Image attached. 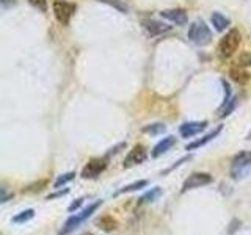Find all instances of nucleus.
<instances>
[{
  "label": "nucleus",
  "mask_w": 251,
  "mask_h": 235,
  "mask_svg": "<svg viewBox=\"0 0 251 235\" xmlns=\"http://www.w3.org/2000/svg\"><path fill=\"white\" fill-rule=\"evenodd\" d=\"M101 205H102V201H96V203L90 204L88 207H85L83 210H80L78 213L69 217L68 219H66V223L63 224V227L60 229V232H58L57 235H69L71 232H74L76 229H78V227H80L85 223V221H87Z\"/></svg>",
  "instance_id": "1"
},
{
  "label": "nucleus",
  "mask_w": 251,
  "mask_h": 235,
  "mask_svg": "<svg viewBox=\"0 0 251 235\" xmlns=\"http://www.w3.org/2000/svg\"><path fill=\"white\" fill-rule=\"evenodd\" d=\"M251 172V151H242L231 162V177L240 180Z\"/></svg>",
  "instance_id": "2"
},
{
  "label": "nucleus",
  "mask_w": 251,
  "mask_h": 235,
  "mask_svg": "<svg viewBox=\"0 0 251 235\" xmlns=\"http://www.w3.org/2000/svg\"><path fill=\"white\" fill-rule=\"evenodd\" d=\"M242 41V36H240V31L237 29L229 30L226 35L221 38V41L219 44V53L221 58H229L233 57L234 53L237 52Z\"/></svg>",
  "instance_id": "3"
},
{
  "label": "nucleus",
  "mask_w": 251,
  "mask_h": 235,
  "mask_svg": "<svg viewBox=\"0 0 251 235\" xmlns=\"http://www.w3.org/2000/svg\"><path fill=\"white\" fill-rule=\"evenodd\" d=\"M188 39L196 46H207L212 41V31L204 21H195L188 29Z\"/></svg>",
  "instance_id": "4"
},
{
  "label": "nucleus",
  "mask_w": 251,
  "mask_h": 235,
  "mask_svg": "<svg viewBox=\"0 0 251 235\" xmlns=\"http://www.w3.org/2000/svg\"><path fill=\"white\" fill-rule=\"evenodd\" d=\"M52 10H54V16L62 25H69L72 16L77 10L76 3L66 2V0H54L52 3Z\"/></svg>",
  "instance_id": "5"
},
{
  "label": "nucleus",
  "mask_w": 251,
  "mask_h": 235,
  "mask_svg": "<svg viewBox=\"0 0 251 235\" xmlns=\"http://www.w3.org/2000/svg\"><path fill=\"white\" fill-rule=\"evenodd\" d=\"M212 182H214V177L210 176L209 172H193V174H190L188 179H186V182L182 184L181 193H187L188 190L206 187Z\"/></svg>",
  "instance_id": "6"
},
{
  "label": "nucleus",
  "mask_w": 251,
  "mask_h": 235,
  "mask_svg": "<svg viewBox=\"0 0 251 235\" xmlns=\"http://www.w3.org/2000/svg\"><path fill=\"white\" fill-rule=\"evenodd\" d=\"M107 158H91L90 162L83 166L82 177L83 179H97L101 174L107 170Z\"/></svg>",
  "instance_id": "7"
},
{
  "label": "nucleus",
  "mask_w": 251,
  "mask_h": 235,
  "mask_svg": "<svg viewBox=\"0 0 251 235\" xmlns=\"http://www.w3.org/2000/svg\"><path fill=\"white\" fill-rule=\"evenodd\" d=\"M146 157H148L146 147H144L143 144H135L134 147H132V151H129L127 157L124 158L123 166L124 168H132L135 165H140V163L144 162V160H146Z\"/></svg>",
  "instance_id": "8"
},
{
  "label": "nucleus",
  "mask_w": 251,
  "mask_h": 235,
  "mask_svg": "<svg viewBox=\"0 0 251 235\" xmlns=\"http://www.w3.org/2000/svg\"><path fill=\"white\" fill-rule=\"evenodd\" d=\"M207 127V121H190V123H186L179 127V133L184 138H191L201 133L204 129Z\"/></svg>",
  "instance_id": "9"
},
{
  "label": "nucleus",
  "mask_w": 251,
  "mask_h": 235,
  "mask_svg": "<svg viewBox=\"0 0 251 235\" xmlns=\"http://www.w3.org/2000/svg\"><path fill=\"white\" fill-rule=\"evenodd\" d=\"M143 25V29L146 30V33L149 36H158V35H162V33H167L171 30V27L170 25H165L162 22H158V21H154V19H144V21L141 22Z\"/></svg>",
  "instance_id": "10"
},
{
  "label": "nucleus",
  "mask_w": 251,
  "mask_h": 235,
  "mask_svg": "<svg viewBox=\"0 0 251 235\" xmlns=\"http://www.w3.org/2000/svg\"><path fill=\"white\" fill-rule=\"evenodd\" d=\"M160 16L163 19H168L170 22H173L176 25H184L187 24V13L184 10L174 8V10H165L160 13Z\"/></svg>",
  "instance_id": "11"
},
{
  "label": "nucleus",
  "mask_w": 251,
  "mask_h": 235,
  "mask_svg": "<svg viewBox=\"0 0 251 235\" xmlns=\"http://www.w3.org/2000/svg\"><path fill=\"white\" fill-rule=\"evenodd\" d=\"M221 130H223V125H219V127H217L215 130L209 132L207 135H204V137H203L201 140H196V141H193V143L187 144V146H186V151H195V149H198V147H201V146H204V144H207L209 141H212L214 138H217V137H219Z\"/></svg>",
  "instance_id": "12"
},
{
  "label": "nucleus",
  "mask_w": 251,
  "mask_h": 235,
  "mask_svg": "<svg viewBox=\"0 0 251 235\" xmlns=\"http://www.w3.org/2000/svg\"><path fill=\"white\" fill-rule=\"evenodd\" d=\"M174 144H176V138H174V137H167V138L160 140V141H158V143L154 146V149H153V157H154V158L160 157L162 154H165L167 151H170Z\"/></svg>",
  "instance_id": "13"
},
{
  "label": "nucleus",
  "mask_w": 251,
  "mask_h": 235,
  "mask_svg": "<svg viewBox=\"0 0 251 235\" xmlns=\"http://www.w3.org/2000/svg\"><path fill=\"white\" fill-rule=\"evenodd\" d=\"M96 226L101 231L111 232V231H115L116 227H118V221L113 217H111V215H105V217H101L96 221Z\"/></svg>",
  "instance_id": "14"
},
{
  "label": "nucleus",
  "mask_w": 251,
  "mask_h": 235,
  "mask_svg": "<svg viewBox=\"0 0 251 235\" xmlns=\"http://www.w3.org/2000/svg\"><path fill=\"white\" fill-rule=\"evenodd\" d=\"M210 21H212V25L215 27V30H219V31H224L231 25L229 19L226 16H223L221 13H219V11L212 13V16H210Z\"/></svg>",
  "instance_id": "15"
},
{
  "label": "nucleus",
  "mask_w": 251,
  "mask_h": 235,
  "mask_svg": "<svg viewBox=\"0 0 251 235\" xmlns=\"http://www.w3.org/2000/svg\"><path fill=\"white\" fill-rule=\"evenodd\" d=\"M229 76L231 78L234 80V82H237L239 85H243V83H247L248 80H250V74L242 68V66L237 64L235 68H233L229 71Z\"/></svg>",
  "instance_id": "16"
},
{
  "label": "nucleus",
  "mask_w": 251,
  "mask_h": 235,
  "mask_svg": "<svg viewBox=\"0 0 251 235\" xmlns=\"http://www.w3.org/2000/svg\"><path fill=\"white\" fill-rule=\"evenodd\" d=\"M162 196V188H153V190H149L148 193H144L143 196L140 198V204H151L154 203V201H157L158 198Z\"/></svg>",
  "instance_id": "17"
},
{
  "label": "nucleus",
  "mask_w": 251,
  "mask_h": 235,
  "mask_svg": "<svg viewBox=\"0 0 251 235\" xmlns=\"http://www.w3.org/2000/svg\"><path fill=\"white\" fill-rule=\"evenodd\" d=\"M148 185V180H138V182H134V184H130V185H126L123 187L121 190H118L115 196H120V194H124V193H132V191H137V190H140V188H144Z\"/></svg>",
  "instance_id": "18"
},
{
  "label": "nucleus",
  "mask_w": 251,
  "mask_h": 235,
  "mask_svg": "<svg viewBox=\"0 0 251 235\" xmlns=\"http://www.w3.org/2000/svg\"><path fill=\"white\" fill-rule=\"evenodd\" d=\"M33 218H35V210L27 209V210H24L21 213H17L16 217L13 218V223L15 224H24V223H27V221H30Z\"/></svg>",
  "instance_id": "19"
},
{
  "label": "nucleus",
  "mask_w": 251,
  "mask_h": 235,
  "mask_svg": "<svg viewBox=\"0 0 251 235\" xmlns=\"http://www.w3.org/2000/svg\"><path fill=\"white\" fill-rule=\"evenodd\" d=\"M49 184V180L47 179H43V180H39V182H35V184H31L29 185L27 188H24V193H36V191H41L43 188H46Z\"/></svg>",
  "instance_id": "20"
},
{
  "label": "nucleus",
  "mask_w": 251,
  "mask_h": 235,
  "mask_svg": "<svg viewBox=\"0 0 251 235\" xmlns=\"http://www.w3.org/2000/svg\"><path fill=\"white\" fill-rule=\"evenodd\" d=\"M76 177V172H66V174H62V176H58V179L54 182V188H60L62 185H66L71 180H74Z\"/></svg>",
  "instance_id": "21"
},
{
  "label": "nucleus",
  "mask_w": 251,
  "mask_h": 235,
  "mask_svg": "<svg viewBox=\"0 0 251 235\" xmlns=\"http://www.w3.org/2000/svg\"><path fill=\"white\" fill-rule=\"evenodd\" d=\"M165 129H167L165 124H151V125L143 127V132L149 133V135H158V133H163Z\"/></svg>",
  "instance_id": "22"
},
{
  "label": "nucleus",
  "mask_w": 251,
  "mask_h": 235,
  "mask_svg": "<svg viewBox=\"0 0 251 235\" xmlns=\"http://www.w3.org/2000/svg\"><path fill=\"white\" fill-rule=\"evenodd\" d=\"M29 3L39 11H47V0H29Z\"/></svg>",
  "instance_id": "23"
},
{
  "label": "nucleus",
  "mask_w": 251,
  "mask_h": 235,
  "mask_svg": "<svg viewBox=\"0 0 251 235\" xmlns=\"http://www.w3.org/2000/svg\"><path fill=\"white\" fill-rule=\"evenodd\" d=\"M239 66L245 68V66H251V52L243 53V55L239 58Z\"/></svg>",
  "instance_id": "24"
},
{
  "label": "nucleus",
  "mask_w": 251,
  "mask_h": 235,
  "mask_svg": "<svg viewBox=\"0 0 251 235\" xmlns=\"http://www.w3.org/2000/svg\"><path fill=\"white\" fill-rule=\"evenodd\" d=\"M188 158H190V157H184V158H181V160H179V162H176V163H174L173 166H171V168H168V170H167V171H163V172H162V176H165V174H168V172H171V171H173V170H174V168H177V166H181V165H182L184 162H187V160H188Z\"/></svg>",
  "instance_id": "25"
},
{
  "label": "nucleus",
  "mask_w": 251,
  "mask_h": 235,
  "mask_svg": "<svg viewBox=\"0 0 251 235\" xmlns=\"http://www.w3.org/2000/svg\"><path fill=\"white\" fill-rule=\"evenodd\" d=\"M82 204H83V198H78L77 201H74V203H72V204L69 205L68 210H69V212H74V210H77Z\"/></svg>",
  "instance_id": "26"
},
{
  "label": "nucleus",
  "mask_w": 251,
  "mask_h": 235,
  "mask_svg": "<svg viewBox=\"0 0 251 235\" xmlns=\"http://www.w3.org/2000/svg\"><path fill=\"white\" fill-rule=\"evenodd\" d=\"M68 193H69V188H66V190H63V191H57L54 194H49L47 201H52V199H55V198H62L63 194H68Z\"/></svg>",
  "instance_id": "27"
},
{
  "label": "nucleus",
  "mask_w": 251,
  "mask_h": 235,
  "mask_svg": "<svg viewBox=\"0 0 251 235\" xmlns=\"http://www.w3.org/2000/svg\"><path fill=\"white\" fill-rule=\"evenodd\" d=\"M247 140H251V132H250L248 135H247Z\"/></svg>",
  "instance_id": "28"
},
{
  "label": "nucleus",
  "mask_w": 251,
  "mask_h": 235,
  "mask_svg": "<svg viewBox=\"0 0 251 235\" xmlns=\"http://www.w3.org/2000/svg\"><path fill=\"white\" fill-rule=\"evenodd\" d=\"M82 235H93V234H91V232H87V234H82Z\"/></svg>",
  "instance_id": "29"
}]
</instances>
